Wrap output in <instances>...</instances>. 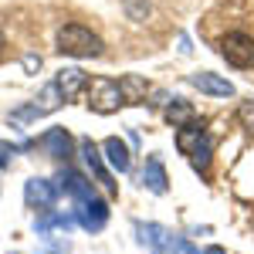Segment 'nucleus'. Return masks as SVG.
Listing matches in <instances>:
<instances>
[{
  "mask_svg": "<svg viewBox=\"0 0 254 254\" xmlns=\"http://www.w3.org/2000/svg\"><path fill=\"white\" fill-rule=\"evenodd\" d=\"M176 149L183 153V156H190L196 173H207L210 170V156H214V142L207 136V129H203V122H187V126H180V132H176Z\"/></svg>",
  "mask_w": 254,
  "mask_h": 254,
  "instance_id": "f257e3e1",
  "label": "nucleus"
},
{
  "mask_svg": "<svg viewBox=\"0 0 254 254\" xmlns=\"http://www.w3.org/2000/svg\"><path fill=\"white\" fill-rule=\"evenodd\" d=\"M58 51L71 55V58H98L105 51V44L95 31H88L81 24H64L58 31Z\"/></svg>",
  "mask_w": 254,
  "mask_h": 254,
  "instance_id": "f03ea898",
  "label": "nucleus"
},
{
  "mask_svg": "<svg viewBox=\"0 0 254 254\" xmlns=\"http://www.w3.org/2000/svg\"><path fill=\"white\" fill-rule=\"evenodd\" d=\"M119 105H126L119 81H112V78H95L92 85H88V109H92V112L109 116V112H119Z\"/></svg>",
  "mask_w": 254,
  "mask_h": 254,
  "instance_id": "7ed1b4c3",
  "label": "nucleus"
},
{
  "mask_svg": "<svg viewBox=\"0 0 254 254\" xmlns=\"http://www.w3.org/2000/svg\"><path fill=\"white\" fill-rule=\"evenodd\" d=\"M220 55L234 68H254V38L241 34V31H231V34L220 38Z\"/></svg>",
  "mask_w": 254,
  "mask_h": 254,
  "instance_id": "20e7f679",
  "label": "nucleus"
},
{
  "mask_svg": "<svg viewBox=\"0 0 254 254\" xmlns=\"http://www.w3.org/2000/svg\"><path fill=\"white\" fill-rule=\"evenodd\" d=\"M136 231H139V241L153 254H183V241L176 234H170L163 224H136Z\"/></svg>",
  "mask_w": 254,
  "mask_h": 254,
  "instance_id": "39448f33",
  "label": "nucleus"
},
{
  "mask_svg": "<svg viewBox=\"0 0 254 254\" xmlns=\"http://www.w3.org/2000/svg\"><path fill=\"white\" fill-rule=\"evenodd\" d=\"M24 200H27V207L51 210L55 200H58V187H55L51 180H44V176H31V180L24 183Z\"/></svg>",
  "mask_w": 254,
  "mask_h": 254,
  "instance_id": "423d86ee",
  "label": "nucleus"
},
{
  "mask_svg": "<svg viewBox=\"0 0 254 254\" xmlns=\"http://www.w3.org/2000/svg\"><path fill=\"white\" fill-rule=\"evenodd\" d=\"M81 156H85V163H88V170L95 173V180L109 190V193L116 196L119 193V187H116V180H112V173L105 170V163H102V153H98V146L92 142V139H81Z\"/></svg>",
  "mask_w": 254,
  "mask_h": 254,
  "instance_id": "0eeeda50",
  "label": "nucleus"
},
{
  "mask_svg": "<svg viewBox=\"0 0 254 254\" xmlns=\"http://www.w3.org/2000/svg\"><path fill=\"white\" fill-rule=\"evenodd\" d=\"M58 190H64L68 196H75L78 203H88V200H95V190H92V183L78 173V170H61L58 173Z\"/></svg>",
  "mask_w": 254,
  "mask_h": 254,
  "instance_id": "6e6552de",
  "label": "nucleus"
},
{
  "mask_svg": "<svg viewBox=\"0 0 254 254\" xmlns=\"http://www.w3.org/2000/svg\"><path fill=\"white\" fill-rule=\"evenodd\" d=\"M190 85L200 88L203 95H214V98H231L234 95V85L224 78V75H214V71H196V75H190Z\"/></svg>",
  "mask_w": 254,
  "mask_h": 254,
  "instance_id": "1a4fd4ad",
  "label": "nucleus"
},
{
  "mask_svg": "<svg viewBox=\"0 0 254 254\" xmlns=\"http://www.w3.org/2000/svg\"><path fill=\"white\" fill-rule=\"evenodd\" d=\"M85 231H102L105 224H109V207H105V200H88V203H78V214H75Z\"/></svg>",
  "mask_w": 254,
  "mask_h": 254,
  "instance_id": "9d476101",
  "label": "nucleus"
},
{
  "mask_svg": "<svg viewBox=\"0 0 254 254\" xmlns=\"http://www.w3.org/2000/svg\"><path fill=\"white\" fill-rule=\"evenodd\" d=\"M55 85H58L61 98H78L85 88H88V75L81 71V68H61L58 78H55Z\"/></svg>",
  "mask_w": 254,
  "mask_h": 254,
  "instance_id": "9b49d317",
  "label": "nucleus"
},
{
  "mask_svg": "<svg viewBox=\"0 0 254 254\" xmlns=\"http://www.w3.org/2000/svg\"><path fill=\"white\" fill-rule=\"evenodd\" d=\"M102 153H105V159H109V166H112V170H119V173H129V170H132L129 146H126L119 136H109V139H105V142H102Z\"/></svg>",
  "mask_w": 254,
  "mask_h": 254,
  "instance_id": "f8f14e48",
  "label": "nucleus"
},
{
  "mask_svg": "<svg viewBox=\"0 0 254 254\" xmlns=\"http://www.w3.org/2000/svg\"><path fill=\"white\" fill-rule=\"evenodd\" d=\"M142 183H146V190H153L156 196H163L170 190V180H166V170H163V159L153 153V156L146 159V166H142Z\"/></svg>",
  "mask_w": 254,
  "mask_h": 254,
  "instance_id": "ddd939ff",
  "label": "nucleus"
},
{
  "mask_svg": "<svg viewBox=\"0 0 254 254\" xmlns=\"http://www.w3.org/2000/svg\"><path fill=\"white\" fill-rule=\"evenodd\" d=\"M41 149H48L55 159L61 156H71V136H68V129L64 126H55V129H48L44 136H41Z\"/></svg>",
  "mask_w": 254,
  "mask_h": 254,
  "instance_id": "4468645a",
  "label": "nucleus"
},
{
  "mask_svg": "<svg viewBox=\"0 0 254 254\" xmlns=\"http://www.w3.org/2000/svg\"><path fill=\"white\" fill-rule=\"evenodd\" d=\"M166 122L170 126H187V122H193V105L187 102V98H173L170 105H166Z\"/></svg>",
  "mask_w": 254,
  "mask_h": 254,
  "instance_id": "2eb2a0df",
  "label": "nucleus"
},
{
  "mask_svg": "<svg viewBox=\"0 0 254 254\" xmlns=\"http://www.w3.org/2000/svg\"><path fill=\"white\" fill-rule=\"evenodd\" d=\"M119 88H122V98H126V102H142V98H146V81L139 78V75L119 78Z\"/></svg>",
  "mask_w": 254,
  "mask_h": 254,
  "instance_id": "dca6fc26",
  "label": "nucleus"
},
{
  "mask_svg": "<svg viewBox=\"0 0 254 254\" xmlns=\"http://www.w3.org/2000/svg\"><path fill=\"white\" fill-rule=\"evenodd\" d=\"M61 102H64V98H61V92H58V85H55V81H51V85H48V88H44V92H41V112H55V109H58Z\"/></svg>",
  "mask_w": 254,
  "mask_h": 254,
  "instance_id": "f3484780",
  "label": "nucleus"
},
{
  "mask_svg": "<svg viewBox=\"0 0 254 254\" xmlns=\"http://www.w3.org/2000/svg\"><path fill=\"white\" fill-rule=\"evenodd\" d=\"M126 14L132 20H146L149 14V0H126Z\"/></svg>",
  "mask_w": 254,
  "mask_h": 254,
  "instance_id": "a211bd4d",
  "label": "nucleus"
},
{
  "mask_svg": "<svg viewBox=\"0 0 254 254\" xmlns=\"http://www.w3.org/2000/svg\"><path fill=\"white\" fill-rule=\"evenodd\" d=\"M237 119H241V126H244V129H251V132H254V98H251V102H241Z\"/></svg>",
  "mask_w": 254,
  "mask_h": 254,
  "instance_id": "6ab92c4d",
  "label": "nucleus"
},
{
  "mask_svg": "<svg viewBox=\"0 0 254 254\" xmlns=\"http://www.w3.org/2000/svg\"><path fill=\"white\" fill-rule=\"evenodd\" d=\"M14 153H17V146H10L7 139H0V170H3V166H10Z\"/></svg>",
  "mask_w": 254,
  "mask_h": 254,
  "instance_id": "aec40b11",
  "label": "nucleus"
},
{
  "mask_svg": "<svg viewBox=\"0 0 254 254\" xmlns=\"http://www.w3.org/2000/svg\"><path fill=\"white\" fill-rule=\"evenodd\" d=\"M38 68H41V58H38V55H27V58H24V71H31V75H34Z\"/></svg>",
  "mask_w": 254,
  "mask_h": 254,
  "instance_id": "412c9836",
  "label": "nucleus"
},
{
  "mask_svg": "<svg viewBox=\"0 0 254 254\" xmlns=\"http://www.w3.org/2000/svg\"><path fill=\"white\" fill-rule=\"evenodd\" d=\"M203 254H224V248H217V244H214V248H207Z\"/></svg>",
  "mask_w": 254,
  "mask_h": 254,
  "instance_id": "4be33fe9",
  "label": "nucleus"
},
{
  "mask_svg": "<svg viewBox=\"0 0 254 254\" xmlns=\"http://www.w3.org/2000/svg\"><path fill=\"white\" fill-rule=\"evenodd\" d=\"M183 254H196V248L193 244H183Z\"/></svg>",
  "mask_w": 254,
  "mask_h": 254,
  "instance_id": "5701e85b",
  "label": "nucleus"
},
{
  "mask_svg": "<svg viewBox=\"0 0 254 254\" xmlns=\"http://www.w3.org/2000/svg\"><path fill=\"white\" fill-rule=\"evenodd\" d=\"M0 48H3V31H0Z\"/></svg>",
  "mask_w": 254,
  "mask_h": 254,
  "instance_id": "b1692460",
  "label": "nucleus"
}]
</instances>
